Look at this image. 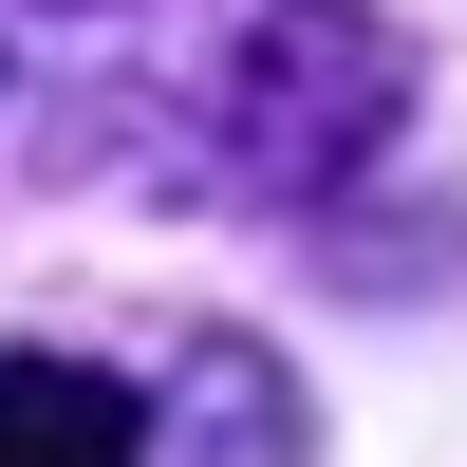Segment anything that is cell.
Instances as JSON below:
<instances>
[{
	"mask_svg": "<svg viewBox=\"0 0 467 467\" xmlns=\"http://www.w3.org/2000/svg\"><path fill=\"white\" fill-rule=\"evenodd\" d=\"M150 467H299V374L262 337H187L150 393Z\"/></svg>",
	"mask_w": 467,
	"mask_h": 467,
	"instance_id": "6da1fadb",
	"label": "cell"
},
{
	"mask_svg": "<svg viewBox=\"0 0 467 467\" xmlns=\"http://www.w3.org/2000/svg\"><path fill=\"white\" fill-rule=\"evenodd\" d=\"M0 467H150V393L94 374V356L0 337Z\"/></svg>",
	"mask_w": 467,
	"mask_h": 467,
	"instance_id": "7a4b0ae2",
	"label": "cell"
}]
</instances>
